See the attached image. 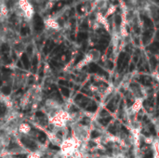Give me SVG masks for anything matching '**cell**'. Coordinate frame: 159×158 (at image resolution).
Listing matches in <instances>:
<instances>
[{
    "mask_svg": "<svg viewBox=\"0 0 159 158\" xmlns=\"http://www.w3.org/2000/svg\"><path fill=\"white\" fill-rule=\"evenodd\" d=\"M16 16L26 22H32L36 14V8L31 0H18L12 7Z\"/></svg>",
    "mask_w": 159,
    "mask_h": 158,
    "instance_id": "1",
    "label": "cell"
},
{
    "mask_svg": "<svg viewBox=\"0 0 159 158\" xmlns=\"http://www.w3.org/2000/svg\"><path fill=\"white\" fill-rule=\"evenodd\" d=\"M115 10H117V8H115V6L113 5V4H110V5L108 6V8H107L106 13L104 14V15H105L106 17H109V16L113 15V14L115 12Z\"/></svg>",
    "mask_w": 159,
    "mask_h": 158,
    "instance_id": "2",
    "label": "cell"
},
{
    "mask_svg": "<svg viewBox=\"0 0 159 158\" xmlns=\"http://www.w3.org/2000/svg\"><path fill=\"white\" fill-rule=\"evenodd\" d=\"M127 2H128V4H130L131 6H137L139 0H127Z\"/></svg>",
    "mask_w": 159,
    "mask_h": 158,
    "instance_id": "3",
    "label": "cell"
},
{
    "mask_svg": "<svg viewBox=\"0 0 159 158\" xmlns=\"http://www.w3.org/2000/svg\"><path fill=\"white\" fill-rule=\"evenodd\" d=\"M49 1L51 3H54V2H58V1H63V0H49Z\"/></svg>",
    "mask_w": 159,
    "mask_h": 158,
    "instance_id": "4",
    "label": "cell"
}]
</instances>
